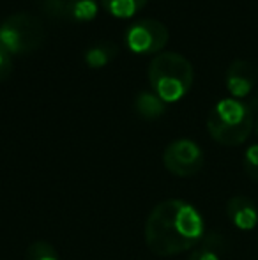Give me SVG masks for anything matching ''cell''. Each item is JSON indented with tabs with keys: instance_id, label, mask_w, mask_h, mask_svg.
<instances>
[{
	"instance_id": "obj_14",
	"label": "cell",
	"mask_w": 258,
	"mask_h": 260,
	"mask_svg": "<svg viewBox=\"0 0 258 260\" xmlns=\"http://www.w3.org/2000/svg\"><path fill=\"white\" fill-rule=\"evenodd\" d=\"M25 260H60L59 251L46 241H34L25 251Z\"/></svg>"
},
{
	"instance_id": "obj_4",
	"label": "cell",
	"mask_w": 258,
	"mask_h": 260,
	"mask_svg": "<svg viewBox=\"0 0 258 260\" xmlns=\"http://www.w3.org/2000/svg\"><path fill=\"white\" fill-rule=\"evenodd\" d=\"M45 25L32 13H13L0 21V46L11 55L32 53L45 41Z\"/></svg>"
},
{
	"instance_id": "obj_3",
	"label": "cell",
	"mask_w": 258,
	"mask_h": 260,
	"mask_svg": "<svg viewBox=\"0 0 258 260\" xmlns=\"http://www.w3.org/2000/svg\"><path fill=\"white\" fill-rule=\"evenodd\" d=\"M149 82L166 105L182 100L190 92L195 80L193 64L177 52H161L154 55L149 64Z\"/></svg>"
},
{
	"instance_id": "obj_12",
	"label": "cell",
	"mask_w": 258,
	"mask_h": 260,
	"mask_svg": "<svg viewBox=\"0 0 258 260\" xmlns=\"http://www.w3.org/2000/svg\"><path fill=\"white\" fill-rule=\"evenodd\" d=\"M134 110L141 119L156 120L166 112V103L152 90H143L134 98Z\"/></svg>"
},
{
	"instance_id": "obj_15",
	"label": "cell",
	"mask_w": 258,
	"mask_h": 260,
	"mask_svg": "<svg viewBox=\"0 0 258 260\" xmlns=\"http://www.w3.org/2000/svg\"><path fill=\"white\" fill-rule=\"evenodd\" d=\"M242 165H244L246 175L258 182V144H253L246 149Z\"/></svg>"
},
{
	"instance_id": "obj_17",
	"label": "cell",
	"mask_w": 258,
	"mask_h": 260,
	"mask_svg": "<svg viewBox=\"0 0 258 260\" xmlns=\"http://www.w3.org/2000/svg\"><path fill=\"white\" fill-rule=\"evenodd\" d=\"M255 131H256V135H258V110L255 112Z\"/></svg>"
},
{
	"instance_id": "obj_16",
	"label": "cell",
	"mask_w": 258,
	"mask_h": 260,
	"mask_svg": "<svg viewBox=\"0 0 258 260\" xmlns=\"http://www.w3.org/2000/svg\"><path fill=\"white\" fill-rule=\"evenodd\" d=\"M13 73V55L0 46V82L7 80Z\"/></svg>"
},
{
	"instance_id": "obj_13",
	"label": "cell",
	"mask_w": 258,
	"mask_h": 260,
	"mask_svg": "<svg viewBox=\"0 0 258 260\" xmlns=\"http://www.w3.org/2000/svg\"><path fill=\"white\" fill-rule=\"evenodd\" d=\"M149 0H101V6L115 18H131L143 9Z\"/></svg>"
},
{
	"instance_id": "obj_7",
	"label": "cell",
	"mask_w": 258,
	"mask_h": 260,
	"mask_svg": "<svg viewBox=\"0 0 258 260\" xmlns=\"http://www.w3.org/2000/svg\"><path fill=\"white\" fill-rule=\"evenodd\" d=\"M43 14L62 21H89L97 14L96 0H35Z\"/></svg>"
},
{
	"instance_id": "obj_11",
	"label": "cell",
	"mask_w": 258,
	"mask_h": 260,
	"mask_svg": "<svg viewBox=\"0 0 258 260\" xmlns=\"http://www.w3.org/2000/svg\"><path fill=\"white\" fill-rule=\"evenodd\" d=\"M119 53V46L115 45L114 41H106V39H101V41H96L94 45H90L89 48L83 53V58H85L87 66L94 69L104 68L106 64H110Z\"/></svg>"
},
{
	"instance_id": "obj_2",
	"label": "cell",
	"mask_w": 258,
	"mask_h": 260,
	"mask_svg": "<svg viewBox=\"0 0 258 260\" xmlns=\"http://www.w3.org/2000/svg\"><path fill=\"white\" fill-rule=\"evenodd\" d=\"M255 127V110L249 101L225 98L210 108L207 131L221 145L237 147L244 144Z\"/></svg>"
},
{
	"instance_id": "obj_8",
	"label": "cell",
	"mask_w": 258,
	"mask_h": 260,
	"mask_svg": "<svg viewBox=\"0 0 258 260\" xmlns=\"http://www.w3.org/2000/svg\"><path fill=\"white\" fill-rule=\"evenodd\" d=\"M258 83V69L248 60L237 58L228 66L225 73V85L227 90L235 100L244 101L248 96H251Z\"/></svg>"
},
{
	"instance_id": "obj_10",
	"label": "cell",
	"mask_w": 258,
	"mask_h": 260,
	"mask_svg": "<svg viewBox=\"0 0 258 260\" xmlns=\"http://www.w3.org/2000/svg\"><path fill=\"white\" fill-rule=\"evenodd\" d=\"M225 237L217 232L205 234L203 239L191 250L188 260H223L225 251Z\"/></svg>"
},
{
	"instance_id": "obj_1",
	"label": "cell",
	"mask_w": 258,
	"mask_h": 260,
	"mask_svg": "<svg viewBox=\"0 0 258 260\" xmlns=\"http://www.w3.org/2000/svg\"><path fill=\"white\" fill-rule=\"evenodd\" d=\"M205 236V221L193 204L166 199L145 221V244L158 257H175L193 250Z\"/></svg>"
},
{
	"instance_id": "obj_9",
	"label": "cell",
	"mask_w": 258,
	"mask_h": 260,
	"mask_svg": "<svg viewBox=\"0 0 258 260\" xmlns=\"http://www.w3.org/2000/svg\"><path fill=\"white\" fill-rule=\"evenodd\" d=\"M227 216L237 230L251 232L258 226V206L249 197L237 195L227 202Z\"/></svg>"
},
{
	"instance_id": "obj_5",
	"label": "cell",
	"mask_w": 258,
	"mask_h": 260,
	"mask_svg": "<svg viewBox=\"0 0 258 260\" xmlns=\"http://www.w3.org/2000/svg\"><path fill=\"white\" fill-rule=\"evenodd\" d=\"M126 45L133 53H161L170 39L166 25L154 18H140L126 30Z\"/></svg>"
},
{
	"instance_id": "obj_6",
	"label": "cell",
	"mask_w": 258,
	"mask_h": 260,
	"mask_svg": "<svg viewBox=\"0 0 258 260\" xmlns=\"http://www.w3.org/2000/svg\"><path fill=\"white\" fill-rule=\"evenodd\" d=\"M203 151L190 138H177L166 145L163 152V165L177 177H193L203 167Z\"/></svg>"
}]
</instances>
